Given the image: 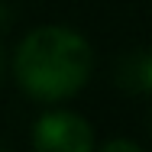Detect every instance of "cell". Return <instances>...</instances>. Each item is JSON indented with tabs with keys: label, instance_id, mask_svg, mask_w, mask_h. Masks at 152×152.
<instances>
[{
	"label": "cell",
	"instance_id": "obj_1",
	"mask_svg": "<svg viewBox=\"0 0 152 152\" xmlns=\"http://www.w3.org/2000/svg\"><path fill=\"white\" fill-rule=\"evenodd\" d=\"M91 75V45L65 26H42L20 42L16 78L39 100H61Z\"/></svg>",
	"mask_w": 152,
	"mask_h": 152
},
{
	"label": "cell",
	"instance_id": "obj_2",
	"mask_svg": "<svg viewBox=\"0 0 152 152\" xmlns=\"http://www.w3.org/2000/svg\"><path fill=\"white\" fill-rule=\"evenodd\" d=\"M32 142L45 152H88L94 146V133L75 113H45L36 123Z\"/></svg>",
	"mask_w": 152,
	"mask_h": 152
},
{
	"label": "cell",
	"instance_id": "obj_3",
	"mask_svg": "<svg viewBox=\"0 0 152 152\" xmlns=\"http://www.w3.org/2000/svg\"><path fill=\"white\" fill-rule=\"evenodd\" d=\"M117 84L129 94H152V52H129L117 65Z\"/></svg>",
	"mask_w": 152,
	"mask_h": 152
},
{
	"label": "cell",
	"instance_id": "obj_4",
	"mask_svg": "<svg viewBox=\"0 0 152 152\" xmlns=\"http://www.w3.org/2000/svg\"><path fill=\"white\" fill-rule=\"evenodd\" d=\"M104 149H107V152H117V149H133V152H136L139 146H136V142H123V139H120V142H107Z\"/></svg>",
	"mask_w": 152,
	"mask_h": 152
},
{
	"label": "cell",
	"instance_id": "obj_5",
	"mask_svg": "<svg viewBox=\"0 0 152 152\" xmlns=\"http://www.w3.org/2000/svg\"><path fill=\"white\" fill-rule=\"evenodd\" d=\"M0 71H3V55H0Z\"/></svg>",
	"mask_w": 152,
	"mask_h": 152
}]
</instances>
